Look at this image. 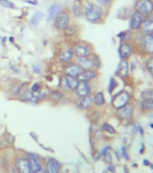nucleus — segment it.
Instances as JSON below:
<instances>
[{
    "label": "nucleus",
    "instance_id": "2f4dec72",
    "mask_svg": "<svg viewBox=\"0 0 153 173\" xmlns=\"http://www.w3.org/2000/svg\"><path fill=\"white\" fill-rule=\"evenodd\" d=\"M103 127H104V129H105L106 132H108V133H110V134H115V129L114 127H112L110 124L105 123V124H104Z\"/></svg>",
    "mask_w": 153,
    "mask_h": 173
},
{
    "label": "nucleus",
    "instance_id": "49530a36",
    "mask_svg": "<svg viewBox=\"0 0 153 173\" xmlns=\"http://www.w3.org/2000/svg\"><path fill=\"white\" fill-rule=\"evenodd\" d=\"M124 171H125V173H129V171H127V169H126V168H124Z\"/></svg>",
    "mask_w": 153,
    "mask_h": 173
},
{
    "label": "nucleus",
    "instance_id": "c756f323",
    "mask_svg": "<svg viewBox=\"0 0 153 173\" xmlns=\"http://www.w3.org/2000/svg\"><path fill=\"white\" fill-rule=\"evenodd\" d=\"M64 30V34L66 35V36H73L74 34H76V32H77V30H76V27H74V26H68L66 29L63 30Z\"/></svg>",
    "mask_w": 153,
    "mask_h": 173
},
{
    "label": "nucleus",
    "instance_id": "4c0bfd02",
    "mask_svg": "<svg viewBox=\"0 0 153 173\" xmlns=\"http://www.w3.org/2000/svg\"><path fill=\"white\" fill-rule=\"evenodd\" d=\"M99 4L103 5H109L113 0H96Z\"/></svg>",
    "mask_w": 153,
    "mask_h": 173
},
{
    "label": "nucleus",
    "instance_id": "393cba45",
    "mask_svg": "<svg viewBox=\"0 0 153 173\" xmlns=\"http://www.w3.org/2000/svg\"><path fill=\"white\" fill-rule=\"evenodd\" d=\"M43 17H44L43 13H42V12H36L35 14H33V15H32V18H31V24H33V25H36V24H38L42 20Z\"/></svg>",
    "mask_w": 153,
    "mask_h": 173
},
{
    "label": "nucleus",
    "instance_id": "0eeeda50",
    "mask_svg": "<svg viewBox=\"0 0 153 173\" xmlns=\"http://www.w3.org/2000/svg\"><path fill=\"white\" fill-rule=\"evenodd\" d=\"M79 80L78 77H73L70 75H65L62 80V88L66 91H74L78 86Z\"/></svg>",
    "mask_w": 153,
    "mask_h": 173
},
{
    "label": "nucleus",
    "instance_id": "7ed1b4c3",
    "mask_svg": "<svg viewBox=\"0 0 153 173\" xmlns=\"http://www.w3.org/2000/svg\"><path fill=\"white\" fill-rule=\"evenodd\" d=\"M70 16L68 11H61L54 19V24L59 30L66 29L69 25Z\"/></svg>",
    "mask_w": 153,
    "mask_h": 173
},
{
    "label": "nucleus",
    "instance_id": "79ce46f5",
    "mask_svg": "<svg viewBox=\"0 0 153 173\" xmlns=\"http://www.w3.org/2000/svg\"><path fill=\"white\" fill-rule=\"evenodd\" d=\"M9 173H19L16 170H15V169H13V168H11V169H9Z\"/></svg>",
    "mask_w": 153,
    "mask_h": 173
},
{
    "label": "nucleus",
    "instance_id": "4468645a",
    "mask_svg": "<svg viewBox=\"0 0 153 173\" xmlns=\"http://www.w3.org/2000/svg\"><path fill=\"white\" fill-rule=\"evenodd\" d=\"M74 56V50L70 48H67L62 50L59 54V59L61 63L68 64L71 61Z\"/></svg>",
    "mask_w": 153,
    "mask_h": 173
},
{
    "label": "nucleus",
    "instance_id": "ddd939ff",
    "mask_svg": "<svg viewBox=\"0 0 153 173\" xmlns=\"http://www.w3.org/2000/svg\"><path fill=\"white\" fill-rule=\"evenodd\" d=\"M61 164L55 159H49L46 162L45 170L47 173H60Z\"/></svg>",
    "mask_w": 153,
    "mask_h": 173
},
{
    "label": "nucleus",
    "instance_id": "f257e3e1",
    "mask_svg": "<svg viewBox=\"0 0 153 173\" xmlns=\"http://www.w3.org/2000/svg\"><path fill=\"white\" fill-rule=\"evenodd\" d=\"M83 13L86 18L91 23L98 22L103 16V9L101 5L97 4H94L91 2H88L85 5Z\"/></svg>",
    "mask_w": 153,
    "mask_h": 173
},
{
    "label": "nucleus",
    "instance_id": "1a4fd4ad",
    "mask_svg": "<svg viewBox=\"0 0 153 173\" xmlns=\"http://www.w3.org/2000/svg\"><path fill=\"white\" fill-rule=\"evenodd\" d=\"M141 46L146 53L153 54V35L146 34L143 36L141 39Z\"/></svg>",
    "mask_w": 153,
    "mask_h": 173
},
{
    "label": "nucleus",
    "instance_id": "de8ad7c7",
    "mask_svg": "<svg viewBox=\"0 0 153 173\" xmlns=\"http://www.w3.org/2000/svg\"><path fill=\"white\" fill-rule=\"evenodd\" d=\"M151 127H153V124H151Z\"/></svg>",
    "mask_w": 153,
    "mask_h": 173
},
{
    "label": "nucleus",
    "instance_id": "ea45409f",
    "mask_svg": "<svg viewBox=\"0 0 153 173\" xmlns=\"http://www.w3.org/2000/svg\"><path fill=\"white\" fill-rule=\"evenodd\" d=\"M25 2L28 3V4H31V5H37V0H25Z\"/></svg>",
    "mask_w": 153,
    "mask_h": 173
},
{
    "label": "nucleus",
    "instance_id": "2eb2a0df",
    "mask_svg": "<svg viewBox=\"0 0 153 173\" xmlns=\"http://www.w3.org/2000/svg\"><path fill=\"white\" fill-rule=\"evenodd\" d=\"M132 53V48L130 43L124 42L119 48V56L122 59H127Z\"/></svg>",
    "mask_w": 153,
    "mask_h": 173
},
{
    "label": "nucleus",
    "instance_id": "b1692460",
    "mask_svg": "<svg viewBox=\"0 0 153 173\" xmlns=\"http://www.w3.org/2000/svg\"><path fill=\"white\" fill-rule=\"evenodd\" d=\"M93 102L96 105V106H103L105 102V96H104V93L102 91H99V92H96L94 96V100H93Z\"/></svg>",
    "mask_w": 153,
    "mask_h": 173
},
{
    "label": "nucleus",
    "instance_id": "4be33fe9",
    "mask_svg": "<svg viewBox=\"0 0 153 173\" xmlns=\"http://www.w3.org/2000/svg\"><path fill=\"white\" fill-rule=\"evenodd\" d=\"M96 77V72L94 70H86L83 71L82 74L78 77V79L79 81H86V82H89L90 80L94 79Z\"/></svg>",
    "mask_w": 153,
    "mask_h": 173
},
{
    "label": "nucleus",
    "instance_id": "a19ab883",
    "mask_svg": "<svg viewBox=\"0 0 153 173\" xmlns=\"http://www.w3.org/2000/svg\"><path fill=\"white\" fill-rule=\"evenodd\" d=\"M108 170H109L110 171L114 172V171H115V166H114V165H112V164H110V165L108 166Z\"/></svg>",
    "mask_w": 153,
    "mask_h": 173
},
{
    "label": "nucleus",
    "instance_id": "7c9ffc66",
    "mask_svg": "<svg viewBox=\"0 0 153 173\" xmlns=\"http://www.w3.org/2000/svg\"><path fill=\"white\" fill-rule=\"evenodd\" d=\"M141 97L143 100H150V99H153V90H148L142 92Z\"/></svg>",
    "mask_w": 153,
    "mask_h": 173
},
{
    "label": "nucleus",
    "instance_id": "37998d69",
    "mask_svg": "<svg viewBox=\"0 0 153 173\" xmlns=\"http://www.w3.org/2000/svg\"><path fill=\"white\" fill-rule=\"evenodd\" d=\"M143 163H144V165H150V162H148L147 160H144Z\"/></svg>",
    "mask_w": 153,
    "mask_h": 173
},
{
    "label": "nucleus",
    "instance_id": "473e14b6",
    "mask_svg": "<svg viewBox=\"0 0 153 173\" xmlns=\"http://www.w3.org/2000/svg\"><path fill=\"white\" fill-rule=\"evenodd\" d=\"M117 86V82L115 81V78H111L110 84H109V92H112Z\"/></svg>",
    "mask_w": 153,
    "mask_h": 173
},
{
    "label": "nucleus",
    "instance_id": "c03bdc74",
    "mask_svg": "<svg viewBox=\"0 0 153 173\" xmlns=\"http://www.w3.org/2000/svg\"><path fill=\"white\" fill-rule=\"evenodd\" d=\"M33 173H47V172H46V171H42V170H41V171H36V172Z\"/></svg>",
    "mask_w": 153,
    "mask_h": 173
},
{
    "label": "nucleus",
    "instance_id": "bb28decb",
    "mask_svg": "<svg viewBox=\"0 0 153 173\" xmlns=\"http://www.w3.org/2000/svg\"><path fill=\"white\" fill-rule=\"evenodd\" d=\"M72 12H73V14H74L75 16H78H78L82 15L83 10H82L81 5H80L79 4H77V3L73 4V5H72Z\"/></svg>",
    "mask_w": 153,
    "mask_h": 173
},
{
    "label": "nucleus",
    "instance_id": "a211bd4d",
    "mask_svg": "<svg viewBox=\"0 0 153 173\" xmlns=\"http://www.w3.org/2000/svg\"><path fill=\"white\" fill-rule=\"evenodd\" d=\"M61 11V5L57 3H53L51 5V6L48 9V20H54L55 17L59 14V13Z\"/></svg>",
    "mask_w": 153,
    "mask_h": 173
},
{
    "label": "nucleus",
    "instance_id": "6ab92c4d",
    "mask_svg": "<svg viewBox=\"0 0 153 173\" xmlns=\"http://www.w3.org/2000/svg\"><path fill=\"white\" fill-rule=\"evenodd\" d=\"M133 113V106L131 104H127L126 106L122 107L119 111V115L122 118L124 119H129L131 117Z\"/></svg>",
    "mask_w": 153,
    "mask_h": 173
},
{
    "label": "nucleus",
    "instance_id": "58836bf2",
    "mask_svg": "<svg viewBox=\"0 0 153 173\" xmlns=\"http://www.w3.org/2000/svg\"><path fill=\"white\" fill-rule=\"evenodd\" d=\"M122 156L125 158V160H129V156H128L127 152H126V148H125V147H122Z\"/></svg>",
    "mask_w": 153,
    "mask_h": 173
},
{
    "label": "nucleus",
    "instance_id": "dca6fc26",
    "mask_svg": "<svg viewBox=\"0 0 153 173\" xmlns=\"http://www.w3.org/2000/svg\"><path fill=\"white\" fill-rule=\"evenodd\" d=\"M78 64L80 66V67L86 71V70H91L94 67L93 59L90 57H84V58H78Z\"/></svg>",
    "mask_w": 153,
    "mask_h": 173
},
{
    "label": "nucleus",
    "instance_id": "a18cd8bd",
    "mask_svg": "<svg viewBox=\"0 0 153 173\" xmlns=\"http://www.w3.org/2000/svg\"><path fill=\"white\" fill-rule=\"evenodd\" d=\"M9 39H10V41H12V42H13V41H14V40H13V39H14V38H13V37H10V38H9Z\"/></svg>",
    "mask_w": 153,
    "mask_h": 173
},
{
    "label": "nucleus",
    "instance_id": "f704fd0d",
    "mask_svg": "<svg viewBox=\"0 0 153 173\" xmlns=\"http://www.w3.org/2000/svg\"><path fill=\"white\" fill-rule=\"evenodd\" d=\"M32 70H33V72H34L35 74H40V73H42V67H41V66L38 65V64H34V65L32 66Z\"/></svg>",
    "mask_w": 153,
    "mask_h": 173
},
{
    "label": "nucleus",
    "instance_id": "f03ea898",
    "mask_svg": "<svg viewBox=\"0 0 153 173\" xmlns=\"http://www.w3.org/2000/svg\"><path fill=\"white\" fill-rule=\"evenodd\" d=\"M130 99H131L130 93L128 91H122L114 97L112 104L116 110H120V109H122V107H124V106H126L128 104Z\"/></svg>",
    "mask_w": 153,
    "mask_h": 173
},
{
    "label": "nucleus",
    "instance_id": "6e6552de",
    "mask_svg": "<svg viewBox=\"0 0 153 173\" xmlns=\"http://www.w3.org/2000/svg\"><path fill=\"white\" fill-rule=\"evenodd\" d=\"M27 158H28L29 162H30L32 173L36 172V171H39L42 170V161H41L38 154L33 153V152H29L27 154Z\"/></svg>",
    "mask_w": 153,
    "mask_h": 173
},
{
    "label": "nucleus",
    "instance_id": "aec40b11",
    "mask_svg": "<svg viewBox=\"0 0 153 173\" xmlns=\"http://www.w3.org/2000/svg\"><path fill=\"white\" fill-rule=\"evenodd\" d=\"M141 32L146 34H152L153 33V19L149 17L148 19L144 20L141 26Z\"/></svg>",
    "mask_w": 153,
    "mask_h": 173
},
{
    "label": "nucleus",
    "instance_id": "e433bc0d",
    "mask_svg": "<svg viewBox=\"0 0 153 173\" xmlns=\"http://www.w3.org/2000/svg\"><path fill=\"white\" fill-rule=\"evenodd\" d=\"M104 156H105V162H111V161H112V157H111V154H110L109 152H107Z\"/></svg>",
    "mask_w": 153,
    "mask_h": 173
},
{
    "label": "nucleus",
    "instance_id": "20e7f679",
    "mask_svg": "<svg viewBox=\"0 0 153 173\" xmlns=\"http://www.w3.org/2000/svg\"><path fill=\"white\" fill-rule=\"evenodd\" d=\"M136 9L142 15H150L153 12V2L151 0H139L136 4Z\"/></svg>",
    "mask_w": 153,
    "mask_h": 173
},
{
    "label": "nucleus",
    "instance_id": "412c9836",
    "mask_svg": "<svg viewBox=\"0 0 153 173\" xmlns=\"http://www.w3.org/2000/svg\"><path fill=\"white\" fill-rule=\"evenodd\" d=\"M92 104H93V99L89 95L81 97L78 101V107L81 110H88L92 106Z\"/></svg>",
    "mask_w": 153,
    "mask_h": 173
},
{
    "label": "nucleus",
    "instance_id": "c85d7f7f",
    "mask_svg": "<svg viewBox=\"0 0 153 173\" xmlns=\"http://www.w3.org/2000/svg\"><path fill=\"white\" fill-rule=\"evenodd\" d=\"M0 5L3 7L5 8H9V9H14L15 8V5L13 2H11L10 0H0Z\"/></svg>",
    "mask_w": 153,
    "mask_h": 173
},
{
    "label": "nucleus",
    "instance_id": "9b49d317",
    "mask_svg": "<svg viewBox=\"0 0 153 173\" xmlns=\"http://www.w3.org/2000/svg\"><path fill=\"white\" fill-rule=\"evenodd\" d=\"M84 70L80 67L78 63H69L67 65L65 68V73L67 75H70L73 77H78Z\"/></svg>",
    "mask_w": 153,
    "mask_h": 173
},
{
    "label": "nucleus",
    "instance_id": "a878e982",
    "mask_svg": "<svg viewBox=\"0 0 153 173\" xmlns=\"http://www.w3.org/2000/svg\"><path fill=\"white\" fill-rule=\"evenodd\" d=\"M141 108L144 111H151V110H153V99L143 100V101L141 102Z\"/></svg>",
    "mask_w": 153,
    "mask_h": 173
},
{
    "label": "nucleus",
    "instance_id": "09e8293b",
    "mask_svg": "<svg viewBox=\"0 0 153 173\" xmlns=\"http://www.w3.org/2000/svg\"><path fill=\"white\" fill-rule=\"evenodd\" d=\"M151 117H152V118H153V115H152V116H151Z\"/></svg>",
    "mask_w": 153,
    "mask_h": 173
},
{
    "label": "nucleus",
    "instance_id": "9d476101",
    "mask_svg": "<svg viewBox=\"0 0 153 173\" xmlns=\"http://www.w3.org/2000/svg\"><path fill=\"white\" fill-rule=\"evenodd\" d=\"M76 93L77 95L81 98V97H85L90 94L91 92V85L88 82L86 81H79L78 86L76 88Z\"/></svg>",
    "mask_w": 153,
    "mask_h": 173
},
{
    "label": "nucleus",
    "instance_id": "cd10ccee",
    "mask_svg": "<svg viewBox=\"0 0 153 173\" xmlns=\"http://www.w3.org/2000/svg\"><path fill=\"white\" fill-rule=\"evenodd\" d=\"M50 98L54 101H60L61 99L63 98V93L60 91H52L50 94Z\"/></svg>",
    "mask_w": 153,
    "mask_h": 173
},
{
    "label": "nucleus",
    "instance_id": "72a5a7b5",
    "mask_svg": "<svg viewBox=\"0 0 153 173\" xmlns=\"http://www.w3.org/2000/svg\"><path fill=\"white\" fill-rule=\"evenodd\" d=\"M147 68L150 71V73L153 75V58H150L148 63H147Z\"/></svg>",
    "mask_w": 153,
    "mask_h": 173
},
{
    "label": "nucleus",
    "instance_id": "5701e85b",
    "mask_svg": "<svg viewBox=\"0 0 153 173\" xmlns=\"http://www.w3.org/2000/svg\"><path fill=\"white\" fill-rule=\"evenodd\" d=\"M20 100L22 101H31V102H34V103H37L39 101V100L36 98L35 95H33V93H32V91L31 90L25 91L22 94V97H21Z\"/></svg>",
    "mask_w": 153,
    "mask_h": 173
},
{
    "label": "nucleus",
    "instance_id": "c9c22d12",
    "mask_svg": "<svg viewBox=\"0 0 153 173\" xmlns=\"http://www.w3.org/2000/svg\"><path fill=\"white\" fill-rule=\"evenodd\" d=\"M40 85L38 84V83H35V84H33L32 85V88H31V91H32V92H39L40 91Z\"/></svg>",
    "mask_w": 153,
    "mask_h": 173
},
{
    "label": "nucleus",
    "instance_id": "f3484780",
    "mask_svg": "<svg viewBox=\"0 0 153 173\" xmlns=\"http://www.w3.org/2000/svg\"><path fill=\"white\" fill-rule=\"evenodd\" d=\"M128 71H129V64L127 62L126 59H122V61L120 62L117 70H116V75L122 78H124L127 76L128 75Z\"/></svg>",
    "mask_w": 153,
    "mask_h": 173
},
{
    "label": "nucleus",
    "instance_id": "39448f33",
    "mask_svg": "<svg viewBox=\"0 0 153 173\" xmlns=\"http://www.w3.org/2000/svg\"><path fill=\"white\" fill-rule=\"evenodd\" d=\"M74 55H76L78 58H84V57H89L92 54V50L89 45L85 43H78L74 48Z\"/></svg>",
    "mask_w": 153,
    "mask_h": 173
},
{
    "label": "nucleus",
    "instance_id": "f8f14e48",
    "mask_svg": "<svg viewBox=\"0 0 153 173\" xmlns=\"http://www.w3.org/2000/svg\"><path fill=\"white\" fill-rule=\"evenodd\" d=\"M144 21V17L139 12H135L130 20V28L131 30H138L141 28L142 23Z\"/></svg>",
    "mask_w": 153,
    "mask_h": 173
},
{
    "label": "nucleus",
    "instance_id": "423d86ee",
    "mask_svg": "<svg viewBox=\"0 0 153 173\" xmlns=\"http://www.w3.org/2000/svg\"><path fill=\"white\" fill-rule=\"evenodd\" d=\"M15 170L19 173H32V169L28 158L26 157L18 158L15 162Z\"/></svg>",
    "mask_w": 153,
    "mask_h": 173
}]
</instances>
